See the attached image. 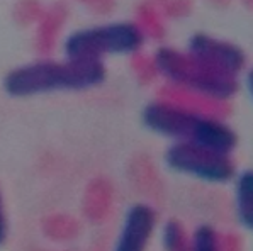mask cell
Listing matches in <instances>:
<instances>
[{"instance_id": "cell-4", "label": "cell", "mask_w": 253, "mask_h": 251, "mask_svg": "<svg viewBox=\"0 0 253 251\" xmlns=\"http://www.w3.org/2000/svg\"><path fill=\"white\" fill-rule=\"evenodd\" d=\"M143 46V33L131 22L97 26L73 33L65 41L68 60L100 61L106 55H129Z\"/></svg>"}, {"instance_id": "cell-2", "label": "cell", "mask_w": 253, "mask_h": 251, "mask_svg": "<svg viewBox=\"0 0 253 251\" xmlns=\"http://www.w3.org/2000/svg\"><path fill=\"white\" fill-rule=\"evenodd\" d=\"M143 121L151 131L178 143H190L224 154H229L236 146L235 131L224 122L172 104H150L143 112Z\"/></svg>"}, {"instance_id": "cell-3", "label": "cell", "mask_w": 253, "mask_h": 251, "mask_svg": "<svg viewBox=\"0 0 253 251\" xmlns=\"http://www.w3.org/2000/svg\"><path fill=\"white\" fill-rule=\"evenodd\" d=\"M158 70L172 82L211 99H229L236 94V78L226 73L216 72L208 65L197 61L187 53L163 48L155 58Z\"/></svg>"}, {"instance_id": "cell-1", "label": "cell", "mask_w": 253, "mask_h": 251, "mask_svg": "<svg viewBox=\"0 0 253 251\" xmlns=\"http://www.w3.org/2000/svg\"><path fill=\"white\" fill-rule=\"evenodd\" d=\"M104 78L106 68L102 61H38L10 72L3 80V87L14 97H27L54 90H84L100 85Z\"/></svg>"}, {"instance_id": "cell-7", "label": "cell", "mask_w": 253, "mask_h": 251, "mask_svg": "<svg viewBox=\"0 0 253 251\" xmlns=\"http://www.w3.org/2000/svg\"><path fill=\"white\" fill-rule=\"evenodd\" d=\"M157 224V214L146 204H136L126 212L114 251H145Z\"/></svg>"}, {"instance_id": "cell-5", "label": "cell", "mask_w": 253, "mask_h": 251, "mask_svg": "<svg viewBox=\"0 0 253 251\" xmlns=\"http://www.w3.org/2000/svg\"><path fill=\"white\" fill-rule=\"evenodd\" d=\"M165 163L175 172L209 183H226L235 179V163L229 154L190 143H175L170 146L165 153Z\"/></svg>"}, {"instance_id": "cell-8", "label": "cell", "mask_w": 253, "mask_h": 251, "mask_svg": "<svg viewBox=\"0 0 253 251\" xmlns=\"http://www.w3.org/2000/svg\"><path fill=\"white\" fill-rule=\"evenodd\" d=\"M236 211L245 227L253 226V173L243 172L236 180Z\"/></svg>"}, {"instance_id": "cell-10", "label": "cell", "mask_w": 253, "mask_h": 251, "mask_svg": "<svg viewBox=\"0 0 253 251\" xmlns=\"http://www.w3.org/2000/svg\"><path fill=\"white\" fill-rule=\"evenodd\" d=\"M163 246L167 251H184L185 248V238H184V229L180 224L177 222H169L163 227Z\"/></svg>"}, {"instance_id": "cell-6", "label": "cell", "mask_w": 253, "mask_h": 251, "mask_svg": "<svg viewBox=\"0 0 253 251\" xmlns=\"http://www.w3.org/2000/svg\"><path fill=\"white\" fill-rule=\"evenodd\" d=\"M189 55L209 68L235 76L245 65V55L235 44L209 37L206 34L192 36L189 44Z\"/></svg>"}, {"instance_id": "cell-9", "label": "cell", "mask_w": 253, "mask_h": 251, "mask_svg": "<svg viewBox=\"0 0 253 251\" xmlns=\"http://www.w3.org/2000/svg\"><path fill=\"white\" fill-rule=\"evenodd\" d=\"M190 251H219V239L211 226H201L192 236Z\"/></svg>"}, {"instance_id": "cell-11", "label": "cell", "mask_w": 253, "mask_h": 251, "mask_svg": "<svg viewBox=\"0 0 253 251\" xmlns=\"http://www.w3.org/2000/svg\"><path fill=\"white\" fill-rule=\"evenodd\" d=\"M7 238V217H5V209H3V199L0 194V246L5 243Z\"/></svg>"}]
</instances>
